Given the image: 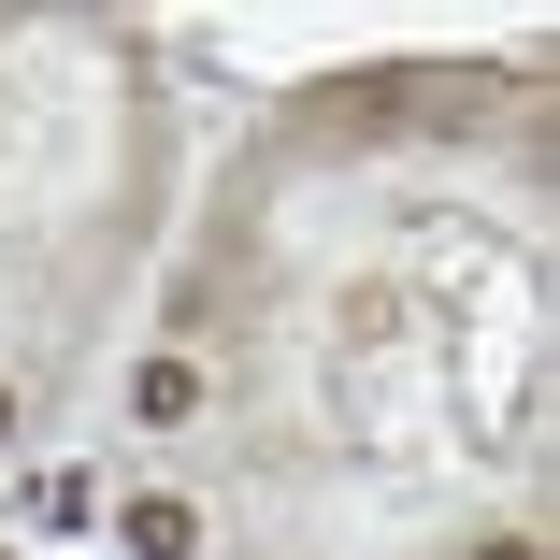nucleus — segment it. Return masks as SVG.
Returning <instances> with one entry per match:
<instances>
[{
	"label": "nucleus",
	"instance_id": "nucleus-2",
	"mask_svg": "<svg viewBox=\"0 0 560 560\" xmlns=\"http://www.w3.org/2000/svg\"><path fill=\"white\" fill-rule=\"evenodd\" d=\"M130 546H144V560H187L201 517H187V503H130Z\"/></svg>",
	"mask_w": 560,
	"mask_h": 560
},
{
	"label": "nucleus",
	"instance_id": "nucleus-1",
	"mask_svg": "<svg viewBox=\"0 0 560 560\" xmlns=\"http://www.w3.org/2000/svg\"><path fill=\"white\" fill-rule=\"evenodd\" d=\"M187 402H201V374H187V360H159V374H144V388H130V417H144V431H173V417H187Z\"/></svg>",
	"mask_w": 560,
	"mask_h": 560
}]
</instances>
